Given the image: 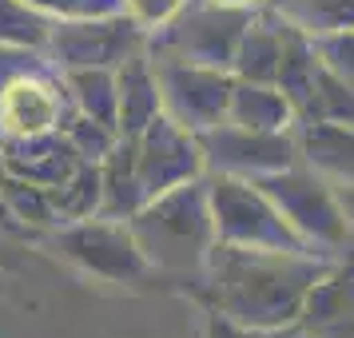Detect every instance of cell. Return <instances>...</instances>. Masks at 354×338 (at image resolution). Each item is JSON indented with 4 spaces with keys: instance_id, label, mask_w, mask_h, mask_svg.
<instances>
[{
    "instance_id": "5bb4252c",
    "label": "cell",
    "mask_w": 354,
    "mask_h": 338,
    "mask_svg": "<svg viewBox=\"0 0 354 338\" xmlns=\"http://www.w3.org/2000/svg\"><path fill=\"white\" fill-rule=\"evenodd\" d=\"M287 36H290V24L263 4V8L255 12V20H251V28H247V36H243L239 52H235L231 72H235L239 80L274 84L279 80L283 52H287Z\"/></svg>"
},
{
    "instance_id": "6da1fadb",
    "label": "cell",
    "mask_w": 354,
    "mask_h": 338,
    "mask_svg": "<svg viewBox=\"0 0 354 338\" xmlns=\"http://www.w3.org/2000/svg\"><path fill=\"white\" fill-rule=\"evenodd\" d=\"M335 271V259L315 251H251L215 243L203 279L227 322L255 335H274L303 319Z\"/></svg>"
},
{
    "instance_id": "7402d4cb",
    "label": "cell",
    "mask_w": 354,
    "mask_h": 338,
    "mask_svg": "<svg viewBox=\"0 0 354 338\" xmlns=\"http://www.w3.org/2000/svg\"><path fill=\"white\" fill-rule=\"evenodd\" d=\"M52 20L28 0H0V44L12 48H44Z\"/></svg>"
},
{
    "instance_id": "9c48e42d",
    "label": "cell",
    "mask_w": 354,
    "mask_h": 338,
    "mask_svg": "<svg viewBox=\"0 0 354 338\" xmlns=\"http://www.w3.org/2000/svg\"><path fill=\"white\" fill-rule=\"evenodd\" d=\"M203 147V167L207 176H235V179H267L299 163V135L290 131H255L243 124H215L199 135Z\"/></svg>"
},
{
    "instance_id": "603a6c76",
    "label": "cell",
    "mask_w": 354,
    "mask_h": 338,
    "mask_svg": "<svg viewBox=\"0 0 354 338\" xmlns=\"http://www.w3.org/2000/svg\"><path fill=\"white\" fill-rule=\"evenodd\" d=\"M310 40H315V52H319L322 64L330 68L338 80L354 84V24L326 36H310Z\"/></svg>"
},
{
    "instance_id": "277c9868",
    "label": "cell",
    "mask_w": 354,
    "mask_h": 338,
    "mask_svg": "<svg viewBox=\"0 0 354 338\" xmlns=\"http://www.w3.org/2000/svg\"><path fill=\"white\" fill-rule=\"evenodd\" d=\"M255 12L259 8H239V4H223V0H187L163 28L151 32L147 52L171 56V60H192V64L231 68Z\"/></svg>"
},
{
    "instance_id": "cb8c5ba5",
    "label": "cell",
    "mask_w": 354,
    "mask_h": 338,
    "mask_svg": "<svg viewBox=\"0 0 354 338\" xmlns=\"http://www.w3.org/2000/svg\"><path fill=\"white\" fill-rule=\"evenodd\" d=\"M28 4L40 8L52 24H56V20H88V17L124 12V0H28Z\"/></svg>"
},
{
    "instance_id": "8fae6325",
    "label": "cell",
    "mask_w": 354,
    "mask_h": 338,
    "mask_svg": "<svg viewBox=\"0 0 354 338\" xmlns=\"http://www.w3.org/2000/svg\"><path fill=\"white\" fill-rule=\"evenodd\" d=\"M72 115L64 76L56 68H36L0 88V128L4 140H32L60 131Z\"/></svg>"
},
{
    "instance_id": "4fadbf2b",
    "label": "cell",
    "mask_w": 354,
    "mask_h": 338,
    "mask_svg": "<svg viewBox=\"0 0 354 338\" xmlns=\"http://www.w3.org/2000/svg\"><path fill=\"white\" fill-rule=\"evenodd\" d=\"M115 84H120V120H115L120 140H136L147 124H156L163 115L160 76H156L151 52H140L128 64L115 68Z\"/></svg>"
},
{
    "instance_id": "83f0119b",
    "label": "cell",
    "mask_w": 354,
    "mask_h": 338,
    "mask_svg": "<svg viewBox=\"0 0 354 338\" xmlns=\"http://www.w3.org/2000/svg\"><path fill=\"white\" fill-rule=\"evenodd\" d=\"M0 144H4V128H0Z\"/></svg>"
},
{
    "instance_id": "7a4b0ae2",
    "label": "cell",
    "mask_w": 354,
    "mask_h": 338,
    "mask_svg": "<svg viewBox=\"0 0 354 338\" xmlns=\"http://www.w3.org/2000/svg\"><path fill=\"white\" fill-rule=\"evenodd\" d=\"M128 223L156 271L203 279L207 259L219 243L215 239V219H211L207 176L147 199Z\"/></svg>"
},
{
    "instance_id": "ba28073f",
    "label": "cell",
    "mask_w": 354,
    "mask_h": 338,
    "mask_svg": "<svg viewBox=\"0 0 354 338\" xmlns=\"http://www.w3.org/2000/svg\"><path fill=\"white\" fill-rule=\"evenodd\" d=\"M56 247L76 267H84L96 279H108V283H140L156 271L147 263L128 219L92 215V219H80V223H64L60 235H56Z\"/></svg>"
},
{
    "instance_id": "484cf974",
    "label": "cell",
    "mask_w": 354,
    "mask_h": 338,
    "mask_svg": "<svg viewBox=\"0 0 354 338\" xmlns=\"http://www.w3.org/2000/svg\"><path fill=\"white\" fill-rule=\"evenodd\" d=\"M338 203H342V215H346L351 243H354V183H342V187H338Z\"/></svg>"
},
{
    "instance_id": "ffe728a7",
    "label": "cell",
    "mask_w": 354,
    "mask_h": 338,
    "mask_svg": "<svg viewBox=\"0 0 354 338\" xmlns=\"http://www.w3.org/2000/svg\"><path fill=\"white\" fill-rule=\"evenodd\" d=\"M48 203H52V223L60 227L100 215V203H104V171H100V163L84 160L76 167V176L48 191Z\"/></svg>"
},
{
    "instance_id": "7c38bea8",
    "label": "cell",
    "mask_w": 354,
    "mask_h": 338,
    "mask_svg": "<svg viewBox=\"0 0 354 338\" xmlns=\"http://www.w3.org/2000/svg\"><path fill=\"white\" fill-rule=\"evenodd\" d=\"M4 163L8 171L28 183V187H60L64 179L76 176V167L84 163V156L72 147L64 131H48V135H32V140H4Z\"/></svg>"
},
{
    "instance_id": "5b68a950",
    "label": "cell",
    "mask_w": 354,
    "mask_h": 338,
    "mask_svg": "<svg viewBox=\"0 0 354 338\" xmlns=\"http://www.w3.org/2000/svg\"><path fill=\"white\" fill-rule=\"evenodd\" d=\"M211 219L215 239L227 247H251V251H306L299 235L287 227L283 211L274 207L263 183L235 176H207Z\"/></svg>"
},
{
    "instance_id": "e0dca14e",
    "label": "cell",
    "mask_w": 354,
    "mask_h": 338,
    "mask_svg": "<svg viewBox=\"0 0 354 338\" xmlns=\"http://www.w3.org/2000/svg\"><path fill=\"white\" fill-rule=\"evenodd\" d=\"M100 171H104V203H100V215H108V219H131L147 203V191H144V183H140V171H136L131 140H120L100 160Z\"/></svg>"
},
{
    "instance_id": "4316f807",
    "label": "cell",
    "mask_w": 354,
    "mask_h": 338,
    "mask_svg": "<svg viewBox=\"0 0 354 338\" xmlns=\"http://www.w3.org/2000/svg\"><path fill=\"white\" fill-rule=\"evenodd\" d=\"M223 4H239V8H263L267 0H223Z\"/></svg>"
},
{
    "instance_id": "9a60e30c",
    "label": "cell",
    "mask_w": 354,
    "mask_h": 338,
    "mask_svg": "<svg viewBox=\"0 0 354 338\" xmlns=\"http://www.w3.org/2000/svg\"><path fill=\"white\" fill-rule=\"evenodd\" d=\"M299 160L326 183H354V124H299Z\"/></svg>"
},
{
    "instance_id": "d4e9b609",
    "label": "cell",
    "mask_w": 354,
    "mask_h": 338,
    "mask_svg": "<svg viewBox=\"0 0 354 338\" xmlns=\"http://www.w3.org/2000/svg\"><path fill=\"white\" fill-rule=\"evenodd\" d=\"M183 4L187 0H124V12L140 20L147 32H156V28H163L167 20L176 17Z\"/></svg>"
},
{
    "instance_id": "30bf717a",
    "label": "cell",
    "mask_w": 354,
    "mask_h": 338,
    "mask_svg": "<svg viewBox=\"0 0 354 338\" xmlns=\"http://www.w3.org/2000/svg\"><path fill=\"white\" fill-rule=\"evenodd\" d=\"M131 151H136V171H140V183H144L147 199L207 176L199 135L179 128L176 120H167V115H160L156 124H147L131 140Z\"/></svg>"
},
{
    "instance_id": "d6986e66",
    "label": "cell",
    "mask_w": 354,
    "mask_h": 338,
    "mask_svg": "<svg viewBox=\"0 0 354 338\" xmlns=\"http://www.w3.org/2000/svg\"><path fill=\"white\" fill-rule=\"evenodd\" d=\"M60 76H64L68 100H72L76 112L115 128V120H120V84H115L112 68H76V72H60Z\"/></svg>"
},
{
    "instance_id": "2e32d148",
    "label": "cell",
    "mask_w": 354,
    "mask_h": 338,
    "mask_svg": "<svg viewBox=\"0 0 354 338\" xmlns=\"http://www.w3.org/2000/svg\"><path fill=\"white\" fill-rule=\"evenodd\" d=\"M227 120L255 131H290L295 128V108H290L287 92L279 84H259V80H239L235 76Z\"/></svg>"
},
{
    "instance_id": "52a82bcc",
    "label": "cell",
    "mask_w": 354,
    "mask_h": 338,
    "mask_svg": "<svg viewBox=\"0 0 354 338\" xmlns=\"http://www.w3.org/2000/svg\"><path fill=\"white\" fill-rule=\"evenodd\" d=\"M151 60H156L167 120H176L179 128L195 131V135L223 124L231 112V92H235L231 68L192 64V60H171V56H151Z\"/></svg>"
},
{
    "instance_id": "3957f363",
    "label": "cell",
    "mask_w": 354,
    "mask_h": 338,
    "mask_svg": "<svg viewBox=\"0 0 354 338\" xmlns=\"http://www.w3.org/2000/svg\"><path fill=\"white\" fill-rule=\"evenodd\" d=\"M267 195L274 199V207L283 211L287 227L299 235L306 251H315L322 259H335L354 247L351 243V227H346V215H342V203H338V187L326 183L319 171H310L303 160L274 171V176L259 179Z\"/></svg>"
},
{
    "instance_id": "8992f818",
    "label": "cell",
    "mask_w": 354,
    "mask_h": 338,
    "mask_svg": "<svg viewBox=\"0 0 354 338\" xmlns=\"http://www.w3.org/2000/svg\"><path fill=\"white\" fill-rule=\"evenodd\" d=\"M147 32L144 24L128 12L112 17H88V20H56L48 32V60L56 72H76V68H120L131 56L147 52Z\"/></svg>"
},
{
    "instance_id": "44dd1931",
    "label": "cell",
    "mask_w": 354,
    "mask_h": 338,
    "mask_svg": "<svg viewBox=\"0 0 354 338\" xmlns=\"http://www.w3.org/2000/svg\"><path fill=\"white\" fill-rule=\"evenodd\" d=\"M267 8L306 36H326L354 24V0H267Z\"/></svg>"
},
{
    "instance_id": "ac0fdd59",
    "label": "cell",
    "mask_w": 354,
    "mask_h": 338,
    "mask_svg": "<svg viewBox=\"0 0 354 338\" xmlns=\"http://www.w3.org/2000/svg\"><path fill=\"white\" fill-rule=\"evenodd\" d=\"M299 124H354V84L338 80L319 60V72L303 100L295 104V128Z\"/></svg>"
}]
</instances>
